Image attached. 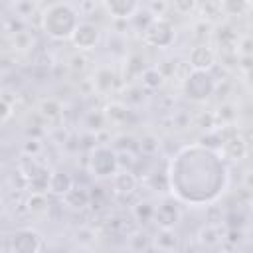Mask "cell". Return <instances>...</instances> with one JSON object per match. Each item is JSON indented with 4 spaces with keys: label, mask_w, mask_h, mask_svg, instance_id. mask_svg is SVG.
<instances>
[{
    "label": "cell",
    "mask_w": 253,
    "mask_h": 253,
    "mask_svg": "<svg viewBox=\"0 0 253 253\" xmlns=\"http://www.w3.org/2000/svg\"><path fill=\"white\" fill-rule=\"evenodd\" d=\"M99 40H101V30L91 22H79V26L71 36L73 45L79 49H93L99 43Z\"/></svg>",
    "instance_id": "obj_8"
},
{
    "label": "cell",
    "mask_w": 253,
    "mask_h": 253,
    "mask_svg": "<svg viewBox=\"0 0 253 253\" xmlns=\"http://www.w3.org/2000/svg\"><path fill=\"white\" fill-rule=\"evenodd\" d=\"M77 26H79V14L67 2H55L43 10L42 28L53 40H71Z\"/></svg>",
    "instance_id": "obj_2"
},
{
    "label": "cell",
    "mask_w": 253,
    "mask_h": 253,
    "mask_svg": "<svg viewBox=\"0 0 253 253\" xmlns=\"http://www.w3.org/2000/svg\"><path fill=\"white\" fill-rule=\"evenodd\" d=\"M128 243L132 245L130 249H132L134 253H142V251L150 245V239H148V235H146L144 231H134V233L128 237Z\"/></svg>",
    "instance_id": "obj_21"
},
{
    "label": "cell",
    "mask_w": 253,
    "mask_h": 253,
    "mask_svg": "<svg viewBox=\"0 0 253 253\" xmlns=\"http://www.w3.org/2000/svg\"><path fill=\"white\" fill-rule=\"evenodd\" d=\"M10 115H12V107L8 105L6 99H0V123L6 121V119H10Z\"/></svg>",
    "instance_id": "obj_26"
},
{
    "label": "cell",
    "mask_w": 253,
    "mask_h": 253,
    "mask_svg": "<svg viewBox=\"0 0 253 253\" xmlns=\"http://www.w3.org/2000/svg\"><path fill=\"white\" fill-rule=\"evenodd\" d=\"M24 150H26V152H38V150H40L38 140H28L26 146H24Z\"/></svg>",
    "instance_id": "obj_27"
},
{
    "label": "cell",
    "mask_w": 253,
    "mask_h": 253,
    "mask_svg": "<svg viewBox=\"0 0 253 253\" xmlns=\"http://www.w3.org/2000/svg\"><path fill=\"white\" fill-rule=\"evenodd\" d=\"M0 77H2V67H0Z\"/></svg>",
    "instance_id": "obj_29"
},
{
    "label": "cell",
    "mask_w": 253,
    "mask_h": 253,
    "mask_svg": "<svg viewBox=\"0 0 253 253\" xmlns=\"http://www.w3.org/2000/svg\"><path fill=\"white\" fill-rule=\"evenodd\" d=\"M113 186L119 194H130L134 192L136 188V178L130 170H119L115 176H113Z\"/></svg>",
    "instance_id": "obj_14"
},
{
    "label": "cell",
    "mask_w": 253,
    "mask_h": 253,
    "mask_svg": "<svg viewBox=\"0 0 253 253\" xmlns=\"http://www.w3.org/2000/svg\"><path fill=\"white\" fill-rule=\"evenodd\" d=\"M188 63H190L192 71H210L215 65V51L210 45L200 43V45L192 47V51L188 55Z\"/></svg>",
    "instance_id": "obj_9"
},
{
    "label": "cell",
    "mask_w": 253,
    "mask_h": 253,
    "mask_svg": "<svg viewBox=\"0 0 253 253\" xmlns=\"http://www.w3.org/2000/svg\"><path fill=\"white\" fill-rule=\"evenodd\" d=\"M28 210H30V213H34V215L45 213V211H47V200H45V196L32 192V196L28 198Z\"/></svg>",
    "instance_id": "obj_20"
},
{
    "label": "cell",
    "mask_w": 253,
    "mask_h": 253,
    "mask_svg": "<svg viewBox=\"0 0 253 253\" xmlns=\"http://www.w3.org/2000/svg\"><path fill=\"white\" fill-rule=\"evenodd\" d=\"M73 186V178L63 172V170H55V172H49V182H47V192H51L53 196H65L67 190Z\"/></svg>",
    "instance_id": "obj_12"
},
{
    "label": "cell",
    "mask_w": 253,
    "mask_h": 253,
    "mask_svg": "<svg viewBox=\"0 0 253 253\" xmlns=\"http://www.w3.org/2000/svg\"><path fill=\"white\" fill-rule=\"evenodd\" d=\"M132 217H134L138 223H148V221H152V217H154V206H152L150 202H146V200L136 202V204L132 206Z\"/></svg>",
    "instance_id": "obj_18"
},
{
    "label": "cell",
    "mask_w": 253,
    "mask_h": 253,
    "mask_svg": "<svg viewBox=\"0 0 253 253\" xmlns=\"http://www.w3.org/2000/svg\"><path fill=\"white\" fill-rule=\"evenodd\" d=\"M61 103L55 101V99H43L40 103V113L45 117V119H57L61 115Z\"/></svg>",
    "instance_id": "obj_19"
},
{
    "label": "cell",
    "mask_w": 253,
    "mask_h": 253,
    "mask_svg": "<svg viewBox=\"0 0 253 253\" xmlns=\"http://www.w3.org/2000/svg\"><path fill=\"white\" fill-rule=\"evenodd\" d=\"M174 38H176L174 26L166 18H152L142 30V40L150 47H168L172 45Z\"/></svg>",
    "instance_id": "obj_5"
},
{
    "label": "cell",
    "mask_w": 253,
    "mask_h": 253,
    "mask_svg": "<svg viewBox=\"0 0 253 253\" xmlns=\"http://www.w3.org/2000/svg\"><path fill=\"white\" fill-rule=\"evenodd\" d=\"M223 241V233L219 229V225H206L200 229V243L206 247H215Z\"/></svg>",
    "instance_id": "obj_17"
},
{
    "label": "cell",
    "mask_w": 253,
    "mask_h": 253,
    "mask_svg": "<svg viewBox=\"0 0 253 253\" xmlns=\"http://www.w3.org/2000/svg\"><path fill=\"white\" fill-rule=\"evenodd\" d=\"M168 190L190 206L215 202L227 186V166L219 150L202 144L184 146L168 164Z\"/></svg>",
    "instance_id": "obj_1"
},
{
    "label": "cell",
    "mask_w": 253,
    "mask_h": 253,
    "mask_svg": "<svg viewBox=\"0 0 253 253\" xmlns=\"http://www.w3.org/2000/svg\"><path fill=\"white\" fill-rule=\"evenodd\" d=\"M158 146H160V142H158V138L152 136V134H146V136L140 140V150H142L144 154H154V152L158 150Z\"/></svg>",
    "instance_id": "obj_24"
},
{
    "label": "cell",
    "mask_w": 253,
    "mask_h": 253,
    "mask_svg": "<svg viewBox=\"0 0 253 253\" xmlns=\"http://www.w3.org/2000/svg\"><path fill=\"white\" fill-rule=\"evenodd\" d=\"M140 83H142L144 89H148V91H156V89L162 87V83H164V75H162V71L156 69V67H146V69L140 73Z\"/></svg>",
    "instance_id": "obj_16"
},
{
    "label": "cell",
    "mask_w": 253,
    "mask_h": 253,
    "mask_svg": "<svg viewBox=\"0 0 253 253\" xmlns=\"http://www.w3.org/2000/svg\"><path fill=\"white\" fill-rule=\"evenodd\" d=\"M249 4L247 2H223L221 10H225L227 14H241Z\"/></svg>",
    "instance_id": "obj_25"
},
{
    "label": "cell",
    "mask_w": 253,
    "mask_h": 253,
    "mask_svg": "<svg viewBox=\"0 0 253 253\" xmlns=\"http://www.w3.org/2000/svg\"><path fill=\"white\" fill-rule=\"evenodd\" d=\"M89 190L87 188H83V186H71L69 190H67V194L63 196V202H65V206L67 208H71V210H83L85 206H89Z\"/></svg>",
    "instance_id": "obj_13"
},
{
    "label": "cell",
    "mask_w": 253,
    "mask_h": 253,
    "mask_svg": "<svg viewBox=\"0 0 253 253\" xmlns=\"http://www.w3.org/2000/svg\"><path fill=\"white\" fill-rule=\"evenodd\" d=\"M126 115H128V109L125 105H121V103H111L107 107V117H111L115 121H125Z\"/></svg>",
    "instance_id": "obj_23"
},
{
    "label": "cell",
    "mask_w": 253,
    "mask_h": 253,
    "mask_svg": "<svg viewBox=\"0 0 253 253\" xmlns=\"http://www.w3.org/2000/svg\"><path fill=\"white\" fill-rule=\"evenodd\" d=\"M184 95L190 99V101H196V103H202V101H208L213 93H215V77L210 73V71H190L184 79Z\"/></svg>",
    "instance_id": "obj_3"
},
{
    "label": "cell",
    "mask_w": 253,
    "mask_h": 253,
    "mask_svg": "<svg viewBox=\"0 0 253 253\" xmlns=\"http://www.w3.org/2000/svg\"><path fill=\"white\" fill-rule=\"evenodd\" d=\"M221 138V150L225 152V156L233 158V160H241L247 154V144L239 134H231V136H219Z\"/></svg>",
    "instance_id": "obj_11"
},
{
    "label": "cell",
    "mask_w": 253,
    "mask_h": 253,
    "mask_svg": "<svg viewBox=\"0 0 253 253\" xmlns=\"http://www.w3.org/2000/svg\"><path fill=\"white\" fill-rule=\"evenodd\" d=\"M180 208L174 200L166 198L158 206H154V221L160 229H174V225L180 221Z\"/></svg>",
    "instance_id": "obj_7"
},
{
    "label": "cell",
    "mask_w": 253,
    "mask_h": 253,
    "mask_svg": "<svg viewBox=\"0 0 253 253\" xmlns=\"http://www.w3.org/2000/svg\"><path fill=\"white\" fill-rule=\"evenodd\" d=\"M89 170L95 178H113L119 172L117 150L111 146H95L89 152Z\"/></svg>",
    "instance_id": "obj_4"
},
{
    "label": "cell",
    "mask_w": 253,
    "mask_h": 253,
    "mask_svg": "<svg viewBox=\"0 0 253 253\" xmlns=\"http://www.w3.org/2000/svg\"><path fill=\"white\" fill-rule=\"evenodd\" d=\"M42 235L32 227H22L10 237V253H40Z\"/></svg>",
    "instance_id": "obj_6"
},
{
    "label": "cell",
    "mask_w": 253,
    "mask_h": 253,
    "mask_svg": "<svg viewBox=\"0 0 253 253\" xmlns=\"http://www.w3.org/2000/svg\"><path fill=\"white\" fill-rule=\"evenodd\" d=\"M113 73L109 71V69H101L99 73H97V79H95V87L99 89V91H109L111 87H113Z\"/></svg>",
    "instance_id": "obj_22"
},
{
    "label": "cell",
    "mask_w": 253,
    "mask_h": 253,
    "mask_svg": "<svg viewBox=\"0 0 253 253\" xmlns=\"http://www.w3.org/2000/svg\"><path fill=\"white\" fill-rule=\"evenodd\" d=\"M154 245L160 249V251H174L178 247V235L174 229H160L156 231V237H154Z\"/></svg>",
    "instance_id": "obj_15"
},
{
    "label": "cell",
    "mask_w": 253,
    "mask_h": 253,
    "mask_svg": "<svg viewBox=\"0 0 253 253\" xmlns=\"http://www.w3.org/2000/svg\"><path fill=\"white\" fill-rule=\"evenodd\" d=\"M103 6L109 12V16H113L117 20H128L140 8L138 2H134V0H107Z\"/></svg>",
    "instance_id": "obj_10"
},
{
    "label": "cell",
    "mask_w": 253,
    "mask_h": 253,
    "mask_svg": "<svg viewBox=\"0 0 253 253\" xmlns=\"http://www.w3.org/2000/svg\"><path fill=\"white\" fill-rule=\"evenodd\" d=\"M196 4L194 2H176L174 4V8H178V10H192Z\"/></svg>",
    "instance_id": "obj_28"
}]
</instances>
